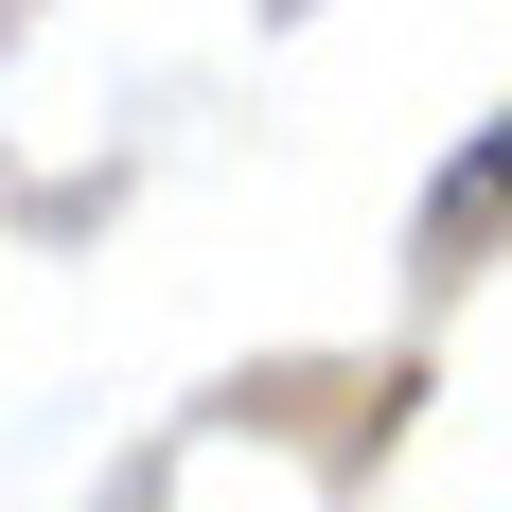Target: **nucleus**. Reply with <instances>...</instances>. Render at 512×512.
<instances>
[{
    "mask_svg": "<svg viewBox=\"0 0 512 512\" xmlns=\"http://www.w3.org/2000/svg\"><path fill=\"white\" fill-rule=\"evenodd\" d=\"M495 195H512V106H495V142H477V159H460V177H442V195H424V248L460 265V248H477V230H495Z\"/></svg>",
    "mask_w": 512,
    "mask_h": 512,
    "instance_id": "obj_1",
    "label": "nucleus"
}]
</instances>
